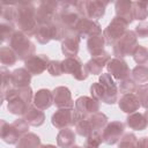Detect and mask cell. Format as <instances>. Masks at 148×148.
I'll list each match as a JSON object with an SVG mask.
<instances>
[{
  "mask_svg": "<svg viewBox=\"0 0 148 148\" xmlns=\"http://www.w3.org/2000/svg\"><path fill=\"white\" fill-rule=\"evenodd\" d=\"M15 32H16L15 23H9V22L0 23V37H1L2 43H6V42L9 43V40L12 39Z\"/></svg>",
  "mask_w": 148,
  "mask_h": 148,
  "instance_id": "obj_37",
  "label": "cell"
},
{
  "mask_svg": "<svg viewBox=\"0 0 148 148\" xmlns=\"http://www.w3.org/2000/svg\"><path fill=\"white\" fill-rule=\"evenodd\" d=\"M132 57L138 65H146L148 62V49L143 45L138 44L133 51Z\"/></svg>",
  "mask_w": 148,
  "mask_h": 148,
  "instance_id": "obj_38",
  "label": "cell"
},
{
  "mask_svg": "<svg viewBox=\"0 0 148 148\" xmlns=\"http://www.w3.org/2000/svg\"><path fill=\"white\" fill-rule=\"evenodd\" d=\"M31 76L32 75L24 67L14 69L12 72V83H13V87L17 88V89L30 87Z\"/></svg>",
  "mask_w": 148,
  "mask_h": 148,
  "instance_id": "obj_25",
  "label": "cell"
},
{
  "mask_svg": "<svg viewBox=\"0 0 148 148\" xmlns=\"http://www.w3.org/2000/svg\"><path fill=\"white\" fill-rule=\"evenodd\" d=\"M118 86L109 73H102L97 82L90 86V95L98 102L105 104H114L118 102Z\"/></svg>",
  "mask_w": 148,
  "mask_h": 148,
  "instance_id": "obj_1",
  "label": "cell"
},
{
  "mask_svg": "<svg viewBox=\"0 0 148 148\" xmlns=\"http://www.w3.org/2000/svg\"><path fill=\"white\" fill-rule=\"evenodd\" d=\"M131 77L138 86L148 83V66L136 65L131 72Z\"/></svg>",
  "mask_w": 148,
  "mask_h": 148,
  "instance_id": "obj_34",
  "label": "cell"
},
{
  "mask_svg": "<svg viewBox=\"0 0 148 148\" xmlns=\"http://www.w3.org/2000/svg\"><path fill=\"white\" fill-rule=\"evenodd\" d=\"M17 56L16 53L14 52V50L9 46H2L0 49V61L3 66H7V67H10V66H14L17 61Z\"/></svg>",
  "mask_w": 148,
  "mask_h": 148,
  "instance_id": "obj_35",
  "label": "cell"
},
{
  "mask_svg": "<svg viewBox=\"0 0 148 148\" xmlns=\"http://www.w3.org/2000/svg\"><path fill=\"white\" fill-rule=\"evenodd\" d=\"M81 37L76 32H68L61 40V52L66 58L77 57Z\"/></svg>",
  "mask_w": 148,
  "mask_h": 148,
  "instance_id": "obj_19",
  "label": "cell"
},
{
  "mask_svg": "<svg viewBox=\"0 0 148 148\" xmlns=\"http://www.w3.org/2000/svg\"><path fill=\"white\" fill-rule=\"evenodd\" d=\"M105 44L106 42L103 36V32H99V34L90 36L87 39V50L91 54V57H95V56L101 54L103 51H105L104 50Z\"/></svg>",
  "mask_w": 148,
  "mask_h": 148,
  "instance_id": "obj_26",
  "label": "cell"
},
{
  "mask_svg": "<svg viewBox=\"0 0 148 148\" xmlns=\"http://www.w3.org/2000/svg\"><path fill=\"white\" fill-rule=\"evenodd\" d=\"M118 106L123 112L131 114L136 112L141 105L135 94H125L118 99Z\"/></svg>",
  "mask_w": 148,
  "mask_h": 148,
  "instance_id": "obj_23",
  "label": "cell"
},
{
  "mask_svg": "<svg viewBox=\"0 0 148 148\" xmlns=\"http://www.w3.org/2000/svg\"><path fill=\"white\" fill-rule=\"evenodd\" d=\"M128 23L121 18V17H118V16H114L111 22L108 24V27L103 30V36L105 38V42L106 44L109 45H113L128 29Z\"/></svg>",
  "mask_w": 148,
  "mask_h": 148,
  "instance_id": "obj_12",
  "label": "cell"
},
{
  "mask_svg": "<svg viewBox=\"0 0 148 148\" xmlns=\"http://www.w3.org/2000/svg\"><path fill=\"white\" fill-rule=\"evenodd\" d=\"M50 61L51 60L46 54H35L24 61V68L31 75H40L45 69H47Z\"/></svg>",
  "mask_w": 148,
  "mask_h": 148,
  "instance_id": "obj_17",
  "label": "cell"
},
{
  "mask_svg": "<svg viewBox=\"0 0 148 148\" xmlns=\"http://www.w3.org/2000/svg\"><path fill=\"white\" fill-rule=\"evenodd\" d=\"M135 95L140 102V105L146 110H148V83L138 86Z\"/></svg>",
  "mask_w": 148,
  "mask_h": 148,
  "instance_id": "obj_43",
  "label": "cell"
},
{
  "mask_svg": "<svg viewBox=\"0 0 148 148\" xmlns=\"http://www.w3.org/2000/svg\"><path fill=\"white\" fill-rule=\"evenodd\" d=\"M9 47L14 50L18 60H22V61L28 60L29 58L35 56V52H36L35 44L30 40V38L25 34H23L20 30H16V32L9 40Z\"/></svg>",
  "mask_w": 148,
  "mask_h": 148,
  "instance_id": "obj_6",
  "label": "cell"
},
{
  "mask_svg": "<svg viewBox=\"0 0 148 148\" xmlns=\"http://www.w3.org/2000/svg\"><path fill=\"white\" fill-rule=\"evenodd\" d=\"M102 142H103L102 131H97V132H94L92 134H90L86 139L83 148H99Z\"/></svg>",
  "mask_w": 148,
  "mask_h": 148,
  "instance_id": "obj_40",
  "label": "cell"
},
{
  "mask_svg": "<svg viewBox=\"0 0 148 148\" xmlns=\"http://www.w3.org/2000/svg\"><path fill=\"white\" fill-rule=\"evenodd\" d=\"M108 73L114 79L118 80L119 82L131 77V69L127 65V62L123 58H111V60L106 65Z\"/></svg>",
  "mask_w": 148,
  "mask_h": 148,
  "instance_id": "obj_15",
  "label": "cell"
},
{
  "mask_svg": "<svg viewBox=\"0 0 148 148\" xmlns=\"http://www.w3.org/2000/svg\"><path fill=\"white\" fill-rule=\"evenodd\" d=\"M38 148H57V147L53 145H40Z\"/></svg>",
  "mask_w": 148,
  "mask_h": 148,
  "instance_id": "obj_47",
  "label": "cell"
},
{
  "mask_svg": "<svg viewBox=\"0 0 148 148\" xmlns=\"http://www.w3.org/2000/svg\"><path fill=\"white\" fill-rule=\"evenodd\" d=\"M1 73V103L5 101V97L7 92L13 89V83H12V72L6 68V66H2L0 69Z\"/></svg>",
  "mask_w": 148,
  "mask_h": 148,
  "instance_id": "obj_33",
  "label": "cell"
},
{
  "mask_svg": "<svg viewBox=\"0 0 148 148\" xmlns=\"http://www.w3.org/2000/svg\"><path fill=\"white\" fill-rule=\"evenodd\" d=\"M136 45H138V37L135 32L132 30H127L112 45L113 56L116 58H125L127 56H132Z\"/></svg>",
  "mask_w": 148,
  "mask_h": 148,
  "instance_id": "obj_9",
  "label": "cell"
},
{
  "mask_svg": "<svg viewBox=\"0 0 148 148\" xmlns=\"http://www.w3.org/2000/svg\"><path fill=\"white\" fill-rule=\"evenodd\" d=\"M118 89L123 95H125V94H135V91L138 89V84L133 81L132 77H128V79H125V80L120 81Z\"/></svg>",
  "mask_w": 148,
  "mask_h": 148,
  "instance_id": "obj_42",
  "label": "cell"
},
{
  "mask_svg": "<svg viewBox=\"0 0 148 148\" xmlns=\"http://www.w3.org/2000/svg\"><path fill=\"white\" fill-rule=\"evenodd\" d=\"M125 124L119 120H113L106 124V126L102 131L103 142L106 145H116L120 141L124 135Z\"/></svg>",
  "mask_w": 148,
  "mask_h": 148,
  "instance_id": "obj_14",
  "label": "cell"
},
{
  "mask_svg": "<svg viewBox=\"0 0 148 148\" xmlns=\"http://www.w3.org/2000/svg\"><path fill=\"white\" fill-rule=\"evenodd\" d=\"M133 17L141 22L148 17V1H133Z\"/></svg>",
  "mask_w": 148,
  "mask_h": 148,
  "instance_id": "obj_36",
  "label": "cell"
},
{
  "mask_svg": "<svg viewBox=\"0 0 148 148\" xmlns=\"http://www.w3.org/2000/svg\"><path fill=\"white\" fill-rule=\"evenodd\" d=\"M5 99L7 101V109L12 114L24 116L34 101V91L30 87L27 88H13L10 89Z\"/></svg>",
  "mask_w": 148,
  "mask_h": 148,
  "instance_id": "obj_4",
  "label": "cell"
},
{
  "mask_svg": "<svg viewBox=\"0 0 148 148\" xmlns=\"http://www.w3.org/2000/svg\"><path fill=\"white\" fill-rule=\"evenodd\" d=\"M143 114H145V118H146V120H147V123H148V110H146V112H145Z\"/></svg>",
  "mask_w": 148,
  "mask_h": 148,
  "instance_id": "obj_48",
  "label": "cell"
},
{
  "mask_svg": "<svg viewBox=\"0 0 148 148\" xmlns=\"http://www.w3.org/2000/svg\"><path fill=\"white\" fill-rule=\"evenodd\" d=\"M32 104L40 110H46V109L51 108V105L53 104L52 91L46 88H42V89L37 90V92H35V95H34Z\"/></svg>",
  "mask_w": 148,
  "mask_h": 148,
  "instance_id": "obj_24",
  "label": "cell"
},
{
  "mask_svg": "<svg viewBox=\"0 0 148 148\" xmlns=\"http://www.w3.org/2000/svg\"><path fill=\"white\" fill-rule=\"evenodd\" d=\"M37 6L34 2H17L15 25L20 31L25 34L29 38L35 37L39 27L36 17Z\"/></svg>",
  "mask_w": 148,
  "mask_h": 148,
  "instance_id": "obj_2",
  "label": "cell"
},
{
  "mask_svg": "<svg viewBox=\"0 0 148 148\" xmlns=\"http://www.w3.org/2000/svg\"><path fill=\"white\" fill-rule=\"evenodd\" d=\"M82 116H90L99 112V102L89 96H80L75 101L74 106Z\"/></svg>",
  "mask_w": 148,
  "mask_h": 148,
  "instance_id": "obj_20",
  "label": "cell"
},
{
  "mask_svg": "<svg viewBox=\"0 0 148 148\" xmlns=\"http://www.w3.org/2000/svg\"><path fill=\"white\" fill-rule=\"evenodd\" d=\"M116 16L124 18L128 24L134 21L133 17V1L130 0H118L114 2Z\"/></svg>",
  "mask_w": 148,
  "mask_h": 148,
  "instance_id": "obj_22",
  "label": "cell"
},
{
  "mask_svg": "<svg viewBox=\"0 0 148 148\" xmlns=\"http://www.w3.org/2000/svg\"><path fill=\"white\" fill-rule=\"evenodd\" d=\"M29 124L24 118H17L12 124L6 120H0V134L1 139L8 145H16L18 140L27 133H29Z\"/></svg>",
  "mask_w": 148,
  "mask_h": 148,
  "instance_id": "obj_5",
  "label": "cell"
},
{
  "mask_svg": "<svg viewBox=\"0 0 148 148\" xmlns=\"http://www.w3.org/2000/svg\"><path fill=\"white\" fill-rule=\"evenodd\" d=\"M47 72L51 76H60L62 74V67L60 60H51L47 67Z\"/></svg>",
  "mask_w": 148,
  "mask_h": 148,
  "instance_id": "obj_44",
  "label": "cell"
},
{
  "mask_svg": "<svg viewBox=\"0 0 148 148\" xmlns=\"http://www.w3.org/2000/svg\"><path fill=\"white\" fill-rule=\"evenodd\" d=\"M72 148H82V147H81V146H76V145H74Z\"/></svg>",
  "mask_w": 148,
  "mask_h": 148,
  "instance_id": "obj_49",
  "label": "cell"
},
{
  "mask_svg": "<svg viewBox=\"0 0 148 148\" xmlns=\"http://www.w3.org/2000/svg\"><path fill=\"white\" fill-rule=\"evenodd\" d=\"M94 132H96V131H95L94 124L90 119V116H82L81 119L75 125V133L79 134L80 136L88 138Z\"/></svg>",
  "mask_w": 148,
  "mask_h": 148,
  "instance_id": "obj_29",
  "label": "cell"
},
{
  "mask_svg": "<svg viewBox=\"0 0 148 148\" xmlns=\"http://www.w3.org/2000/svg\"><path fill=\"white\" fill-rule=\"evenodd\" d=\"M74 32H76L81 38H87L88 39L90 36L102 32V27L98 23V21H94V20L87 18V17H82L80 20V22L77 23Z\"/></svg>",
  "mask_w": 148,
  "mask_h": 148,
  "instance_id": "obj_18",
  "label": "cell"
},
{
  "mask_svg": "<svg viewBox=\"0 0 148 148\" xmlns=\"http://www.w3.org/2000/svg\"><path fill=\"white\" fill-rule=\"evenodd\" d=\"M61 67L62 73L72 75L77 81H83L89 76L86 64H83L79 57L65 58L64 60H61Z\"/></svg>",
  "mask_w": 148,
  "mask_h": 148,
  "instance_id": "obj_10",
  "label": "cell"
},
{
  "mask_svg": "<svg viewBox=\"0 0 148 148\" xmlns=\"http://www.w3.org/2000/svg\"><path fill=\"white\" fill-rule=\"evenodd\" d=\"M23 118H24V120L30 126H34V127H39L45 121V114H44L43 110L36 108L34 104L30 105V108L28 109V111L24 113Z\"/></svg>",
  "mask_w": 148,
  "mask_h": 148,
  "instance_id": "obj_27",
  "label": "cell"
},
{
  "mask_svg": "<svg viewBox=\"0 0 148 148\" xmlns=\"http://www.w3.org/2000/svg\"><path fill=\"white\" fill-rule=\"evenodd\" d=\"M90 119L94 124L95 131H103V128L108 124V117L103 112H96L94 114H90Z\"/></svg>",
  "mask_w": 148,
  "mask_h": 148,
  "instance_id": "obj_41",
  "label": "cell"
},
{
  "mask_svg": "<svg viewBox=\"0 0 148 148\" xmlns=\"http://www.w3.org/2000/svg\"><path fill=\"white\" fill-rule=\"evenodd\" d=\"M138 138L134 133H124L120 141L118 142V148H136Z\"/></svg>",
  "mask_w": 148,
  "mask_h": 148,
  "instance_id": "obj_39",
  "label": "cell"
},
{
  "mask_svg": "<svg viewBox=\"0 0 148 148\" xmlns=\"http://www.w3.org/2000/svg\"><path fill=\"white\" fill-rule=\"evenodd\" d=\"M136 37L139 38H146L148 37V22H140L136 27H135V30H134Z\"/></svg>",
  "mask_w": 148,
  "mask_h": 148,
  "instance_id": "obj_45",
  "label": "cell"
},
{
  "mask_svg": "<svg viewBox=\"0 0 148 148\" xmlns=\"http://www.w3.org/2000/svg\"><path fill=\"white\" fill-rule=\"evenodd\" d=\"M16 3L17 2H1V22L15 23L16 17Z\"/></svg>",
  "mask_w": 148,
  "mask_h": 148,
  "instance_id": "obj_31",
  "label": "cell"
},
{
  "mask_svg": "<svg viewBox=\"0 0 148 148\" xmlns=\"http://www.w3.org/2000/svg\"><path fill=\"white\" fill-rule=\"evenodd\" d=\"M126 125L131 130H134V131H143V130H146L148 123H147L143 113L134 112V113H131V114H128L126 117Z\"/></svg>",
  "mask_w": 148,
  "mask_h": 148,
  "instance_id": "obj_30",
  "label": "cell"
},
{
  "mask_svg": "<svg viewBox=\"0 0 148 148\" xmlns=\"http://www.w3.org/2000/svg\"><path fill=\"white\" fill-rule=\"evenodd\" d=\"M109 1H99V0H83L77 1V6L82 13V15L87 18L97 21L103 17L106 10V6Z\"/></svg>",
  "mask_w": 148,
  "mask_h": 148,
  "instance_id": "obj_11",
  "label": "cell"
},
{
  "mask_svg": "<svg viewBox=\"0 0 148 148\" xmlns=\"http://www.w3.org/2000/svg\"><path fill=\"white\" fill-rule=\"evenodd\" d=\"M111 60V56L109 52L103 51L101 54L91 57V59H89L86 62V67L89 72V74L92 75H101L102 74V69L108 65V62Z\"/></svg>",
  "mask_w": 148,
  "mask_h": 148,
  "instance_id": "obj_21",
  "label": "cell"
},
{
  "mask_svg": "<svg viewBox=\"0 0 148 148\" xmlns=\"http://www.w3.org/2000/svg\"><path fill=\"white\" fill-rule=\"evenodd\" d=\"M136 148H148V136H141L138 139Z\"/></svg>",
  "mask_w": 148,
  "mask_h": 148,
  "instance_id": "obj_46",
  "label": "cell"
},
{
  "mask_svg": "<svg viewBox=\"0 0 148 148\" xmlns=\"http://www.w3.org/2000/svg\"><path fill=\"white\" fill-rule=\"evenodd\" d=\"M39 146H40V138L37 134L29 132L18 140L15 148H38Z\"/></svg>",
  "mask_w": 148,
  "mask_h": 148,
  "instance_id": "obj_32",
  "label": "cell"
},
{
  "mask_svg": "<svg viewBox=\"0 0 148 148\" xmlns=\"http://www.w3.org/2000/svg\"><path fill=\"white\" fill-rule=\"evenodd\" d=\"M81 117H82V114L75 108L58 109L52 114L51 123L56 128L62 130V128H68L71 126H75L77 124V121L81 119Z\"/></svg>",
  "mask_w": 148,
  "mask_h": 148,
  "instance_id": "obj_8",
  "label": "cell"
},
{
  "mask_svg": "<svg viewBox=\"0 0 148 148\" xmlns=\"http://www.w3.org/2000/svg\"><path fill=\"white\" fill-rule=\"evenodd\" d=\"M75 132L69 127L60 130L57 134V145L60 148H72L75 145Z\"/></svg>",
  "mask_w": 148,
  "mask_h": 148,
  "instance_id": "obj_28",
  "label": "cell"
},
{
  "mask_svg": "<svg viewBox=\"0 0 148 148\" xmlns=\"http://www.w3.org/2000/svg\"><path fill=\"white\" fill-rule=\"evenodd\" d=\"M35 38L39 44H47L51 40H62L65 38V30L54 20L51 23L42 24L38 27Z\"/></svg>",
  "mask_w": 148,
  "mask_h": 148,
  "instance_id": "obj_7",
  "label": "cell"
},
{
  "mask_svg": "<svg viewBox=\"0 0 148 148\" xmlns=\"http://www.w3.org/2000/svg\"><path fill=\"white\" fill-rule=\"evenodd\" d=\"M53 95V104L58 109H71L75 106V102L72 98L71 90L65 86L56 87L52 90Z\"/></svg>",
  "mask_w": 148,
  "mask_h": 148,
  "instance_id": "obj_16",
  "label": "cell"
},
{
  "mask_svg": "<svg viewBox=\"0 0 148 148\" xmlns=\"http://www.w3.org/2000/svg\"><path fill=\"white\" fill-rule=\"evenodd\" d=\"M59 2L58 1H39L37 3V22L39 25L51 23L56 20L58 13Z\"/></svg>",
  "mask_w": 148,
  "mask_h": 148,
  "instance_id": "obj_13",
  "label": "cell"
},
{
  "mask_svg": "<svg viewBox=\"0 0 148 148\" xmlns=\"http://www.w3.org/2000/svg\"><path fill=\"white\" fill-rule=\"evenodd\" d=\"M84 17L77 6V1H60L56 21L65 30V36L68 32H74L80 20Z\"/></svg>",
  "mask_w": 148,
  "mask_h": 148,
  "instance_id": "obj_3",
  "label": "cell"
}]
</instances>
